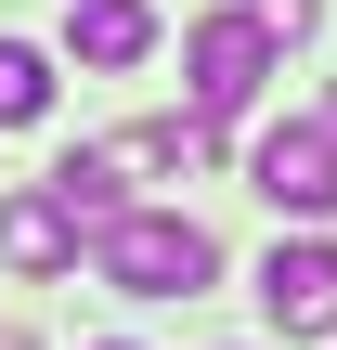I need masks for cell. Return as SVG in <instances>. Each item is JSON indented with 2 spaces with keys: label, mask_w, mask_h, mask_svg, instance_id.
<instances>
[{
  "label": "cell",
  "mask_w": 337,
  "mask_h": 350,
  "mask_svg": "<svg viewBox=\"0 0 337 350\" xmlns=\"http://www.w3.org/2000/svg\"><path fill=\"white\" fill-rule=\"evenodd\" d=\"M39 104H52V52L39 39H0V130H26Z\"/></svg>",
  "instance_id": "ba28073f"
},
{
  "label": "cell",
  "mask_w": 337,
  "mask_h": 350,
  "mask_svg": "<svg viewBox=\"0 0 337 350\" xmlns=\"http://www.w3.org/2000/svg\"><path fill=\"white\" fill-rule=\"evenodd\" d=\"M247 182H260L286 221H337V117H286V130H260Z\"/></svg>",
  "instance_id": "3957f363"
},
{
  "label": "cell",
  "mask_w": 337,
  "mask_h": 350,
  "mask_svg": "<svg viewBox=\"0 0 337 350\" xmlns=\"http://www.w3.org/2000/svg\"><path fill=\"white\" fill-rule=\"evenodd\" d=\"M52 195H65V208H78V234H104V221H117V208H130V169H117V143H78V156H65V169H52Z\"/></svg>",
  "instance_id": "52a82bcc"
},
{
  "label": "cell",
  "mask_w": 337,
  "mask_h": 350,
  "mask_svg": "<svg viewBox=\"0 0 337 350\" xmlns=\"http://www.w3.org/2000/svg\"><path fill=\"white\" fill-rule=\"evenodd\" d=\"M0 350H26V338H0Z\"/></svg>",
  "instance_id": "9c48e42d"
},
{
  "label": "cell",
  "mask_w": 337,
  "mask_h": 350,
  "mask_svg": "<svg viewBox=\"0 0 337 350\" xmlns=\"http://www.w3.org/2000/svg\"><path fill=\"white\" fill-rule=\"evenodd\" d=\"M273 52H286V26H273L260 0L195 13V39H182V104H195V117H247L260 78H273Z\"/></svg>",
  "instance_id": "7a4b0ae2"
},
{
  "label": "cell",
  "mask_w": 337,
  "mask_h": 350,
  "mask_svg": "<svg viewBox=\"0 0 337 350\" xmlns=\"http://www.w3.org/2000/svg\"><path fill=\"white\" fill-rule=\"evenodd\" d=\"M78 247H91V234H78V208H65V195H52V182H39V195H13V208H0V260H13V273H65V260H78Z\"/></svg>",
  "instance_id": "5b68a950"
},
{
  "label": "cell",
  "mask_w": 337,
  "mask_h": 350,
  "mask_svg": "<svg viewBox=\"0 0 337 350\" xmlns=\"http://www.w3.org/2000/svg\"><path fill=\"white\" fill-rule=\"evenodd\" d=\"M65 52L117 78V65H143V52H156V13H143V0H65Z\"/></svg>",
  "instance_id": "8992f818"
},
{
  "label": "cell",
  "mask_w": 337,
  "mask_h": 350,
  "mask_svg": "<svg viewBox=\"0 0 337 350\" xmlns=\"http://www.w3.org/2000/svg\"><path fill=\"white\" fill-rule=\"evenodd\" d=\"M260 312H273L286 338H337V247L325 234H286V247L260 260Z\"/></svg>",
  "instance_id": "277c9868"
},
{
  "label": "cell",
  "mask_w": 337,
  "mask_h": 350,
  "mask_svg": "<svg viewBox=\"0 0 337 350\" xmlns=\"http://www.w3.org/2000/svg\"><path fill=\"white\" fill-rule=\"evenodd\" d=\"M91 273H104L117 299H195V286L221 273V247H208V221H182V208H117V221L91 234Z\"/></svg>",
  "instance_id": "6da1fadb"
}]
</instances>
